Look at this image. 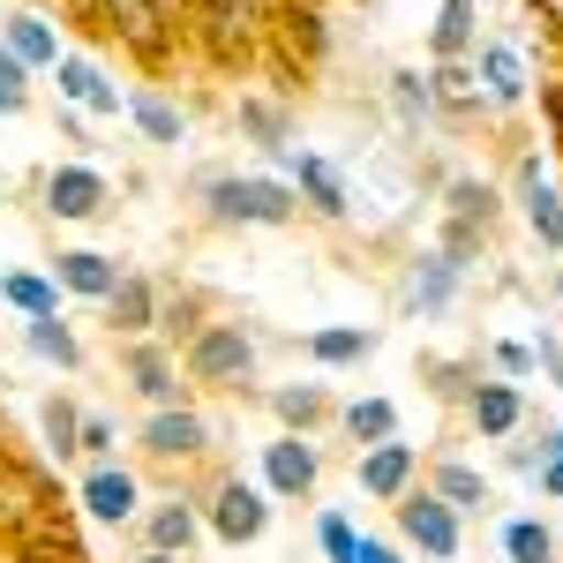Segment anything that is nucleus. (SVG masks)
I'll use <instances>...</instances> for the list:
<instances>
[{
	"mask_svg": "<svg viewBox=\"0 0 563 563\" xmlns=\"http://www.w3.org/2000/svg\"><path fill=\"white\" fill-rule=\"evenodd\" d=\"M76 15H84L90 31L121 38L143 68H166V60H174L180 23H174V8H166V0H76Z\"/></svg>",
	"mask_w": 563,
	"mask_h": 563,
	"instance_id": "1",
	"label": "nucleus"
},
{
	"mask_svg": "<svg viewBox=\"0 0 563 563\" xmlns=\"http://www.w3.org/2000/svg\"><path fill=\"white\" fill-rule=\"evenodd\" d=\"M301 211L278 174H211L203 180V218L211 225H286Z\"/></svg>",
	"mask_w": 563,
	"mask_h": 563,
	"instance_id": "2",
	"label": "nucleus"
},
{
	"mask_svg": "<svg viewBox=\"0 0 563 563\" xmlns=\"http://www.w3.org/2000/svg\"><path fill=\"white\" fill-rule=\"evenodd\" d=\"M180 368H188V384H203V390H249L256 384V339L241 323H203L180 346Z\"/></svg>",
	"mask_w": 563,
	"mask_h": 563,
	"instance_id": "3",
	"label": "nucleus"
},
{
	"mask_svg": "<svg viewBox=\"0 0 563 563\" xmlns=\"http://www.w3.org/2000/svg\"><path fill=\"white\" fill-rule=\"evenodd\" d=\"M398 533L435 563H451L459 549H466V526H459V511H451L435 488H406V496H398Z\"/></svg>",
	"mask_w": 563,
	"mask_h": 563,
	"instance_id": "4",
	"label": "nucleus"
},
{
	"mask_svg": "<svg viewBox=\"0 0 563 563\" xmlns=\"http://www.w3.org/2000/svg\"><path fill=\"white\" fill-rule=\"evenodd\" d=\"M121 376H129V390L151 413L180 406V353L166 339H121Z\"/></svg>",
	"mask_w": 563,
	"mask_h": 563,
	"instance_id": "5",
	"label": "nucleus"
},
{
	"mask_svg": "<svg viewBox=\"0 0 563 563\" xmlns=\"http://www.w3.org/2000/svg\"><path fill=\"white\" fill-rule=\"evenodd\" d=\"M278 166H286V188H294V203L316 218H346L353 211V196H346V174L331 166V158H316V151H278Z\"/></svg>",
	"mask_w": 563,
	"mask_h": 563,
	"instance_id": "6",
	"label": "nucleus"
},
{
	"mask_svg": "<svg viewBox=\"0 0 563 563\" xmlns=\"http://www.w3.org/2000/svg\"><path fill=\"white\" fill-rule=\"evenodd\" d=\"M135 443H143V459H151V466H188V459H203V451H211V421H203L196 406H166V413H151V421H143Z\"/></svg>",
	"mask_w": 563,
	"mask_h": 563,
	"instance_id": "7",
	"label": "nucleus"
},
{
	"mask_svg": "<svg viewBox=\"0 0 563 563\" xmlns=\"http://www.w3.org/2000/svg\"><path fill=\"white\" fill-rule=\"evenodd\" d=\"M353 481H361V496H376V504H398L413 481H421V443H368L361 459H353Z\"/></svg>",
	"mask_w": 563,
	"mask_h": 563,
	"instance_id": "8",
	"label": "nucleus"
},
{
	"mask_svg": "<svg viewBox=\"0 0 563 563\" xmlns=\"http://www.w3.org/2000/svg\"><path fill=\"white\" fill-rule=\"evenodd\" d=\"M519 211H526V225H533V241H541L549 256H563V188L549 180L541 151L519 158Z\"/></svg>",
	"mask_w": 563,
	"mask_h": 563,
	"instance_id": "9",
	"label": "nucleus"
},
{
	"mask_svg": "<svg viewBox=\"0 0 563 563\" xmlns=\"http://www.w3.org/2000/svg\"><path fill=\"white\" fill-rule=\"evenodd\" d=\"M263 526H271V496H263V488H249L241 474H225L211 488V533L241 549V541H256Z\"/></svg>",
	"mask_w": 563,
	"mask_h": 563,
	"instance_id": "10",
	"label": "nucleus"
},
{
	"mask_svg": "<svg viewBox=\"0 0 563 563\" xmlns=\"http://www.w3.org/2000/svg\"><path fill=\"white\" fill-rule=\"evenodd\" d=\"M263 31L286 45V60H301V68H316V60H323V45H331L323 0H271V23H263Z\"/></svg>",
	"mask_w": 563,
	"mask_h": 563,
	"instance_id": "11",
	"label": "nucleus"
},
{
	"mask_svg": "<svg viewBox=\"0 0 563 563\" xmlns=\"http://www.w3.org/2000/svg\"><path fill=\"white\" fill-rule=\"evenodd\" d=\"M53 84H60L68 106H84V113H98V121H121V113H129L121 84H106V68L84 60V53H60V60H53Z\"/></svg>",
	"mask_w": 563,
	"mask_h": 563,
	"instance_id": "12",
	"label": "nucleus"
},
{
	"mask_svg": "<svg viewBox=\"0 0 563 563\" xmlns=\"http://www.w3.org/2000/svg\"><path fill=\"white\" fill-rule=\"evenodd\" d=\"M76 504H84L98 526H129V519H143V488H135L129 466H90L84 488H76Z\"/></svg>",
	"mask_w": 563,
	"mask_h": 563,
	"instance_id": "13",
	"label": "nucleus"
},
{
	"mask_svg": "<svg viewBox=\"0 0 563 563\" xmlns=\"http://www.w3.org/2000/svg\"><path fill=\"white\" fill-rule=\"evenodd\" d=\"M316 474H323V459H316L308 435H278V443H263V488H271V496L301 504L308 488H316Z\"/></svg>",
	"mask_w": 563,
	"mask_h": 563,
	"instance_id": "14",
	"label": "nucleus"
},
{
	"mask_svg": "<svg viewBox=\"0 0 563 563\" xmlns=\"http://www.w3.org/2000/svg\"><path fill=\"white\" fill-rule=\"evenodd\" d=\"M474 76H481V98H488V106H519L526 84H533V76H526V53L511 38L474 45Z\"/></svg>",
	"mask_w": 563,
	"mask_h": 563,
	"instance_id": "15",
	"label": "nucleus"
},
{
	"mask_svg": "<svg viewBox=\"0 0 563 563\" xmlns=\"http://www.w3.org/2000/svg\"><path fill=\"white\" fill-rule=\"evenodd\" d=\"M106 196H113V188H106L98 166H53V174H45V211L53 218H98Z\"/></svg>",
	"mask_w": 563,
	"mask_h": 563,
	"instance_id": "16",
	"label": "nucleus"
},
{
	"mask_svg": "<svg viewBox=\"0 0 563 563\" xmlns=\"http://www.w3.org/2000/svg\"><path fill=\"white\" fill-rule=\"evenodd\" d=\"M106 323H113V339H151L158 331V286L121 271V286L106 294Z\"/></svg>",
	"mask_w": 563,
	"mask_h": 563,
	"instance_id": "17",
	"label": "nucleus"
},
{
	"mask_svg": "<svg viewBox=\"0 0 563 563\" xmlns=\"http://www.w3.org/2000/svg\"><path fill=\"white\" fill-rule=\"evenodd\" d=\"M53 286H60V294H84V301H106V294L121 286V263L98 256V249H60V256H53Z\"/></svg>",
	"mask_w": 563,
	"mask_h": 563,
	"instance_id": "18",
	"label": "nucleus"
},
{
	"mask_svg": "<svg viewBox=\"0 0 563 563\" xmlns=\"http://www.w3.org/2000/svg\"><path fill=\"white\" fill-rule=\"evenodd\" d=\"M233 129L249 135L256 151L278 158V151H294V106H286V98H241V106H233Z\"/></svg>",
	"mask_w": 563,
	"mask_h": 563,
	"instance_id": "19",
	"label": "nucleus"
},
{
	"mask_svg": "<svg viewBox=\"0 0 563 563\" xmlns=\"http://www.w3.org/2000/svg\"><path fill=\"white\" fill-rule=\"evenodd\" d=\"M203 533V511L188 504V496H166V504H151L143 511V549H166V556H188V541Z\"/></svg>",
	"mask_w": 563,
	"mask_h": 563,
	"instance_id": "20",
	"label": "nucleus"
},
{
	"mask_svg": "<svg viewBox=\"0 0 563 563\" xmlns=\"http://www.w3.org/2000/svg\"><path fill=\"white\" fill-rule=\"evenodd\" d=\"M459 278H466V271H459V263L451 256H413V271H406V308H421V316H443V308H451V294H459Z\"/></svg>",
	"mask_w": 563,
	"mask_h": 563,
	"instance_id": "21",
	"label": "nucleus"
},
{
	"mask_svg": "<svg viewBox=\"0 0 563 563\" xmlns=\"http://www.w3.org/2000/svg\"><path fill=\"white\" fill-rule=\"evenodd\" d=\"M466 421H474V435H511L526 421L519 384H488V376H481V384L466 390Z\"/></svg>",
	"mask_w": 563,
	"mask_h": 563,
	"instance_id": "22",
	"label": "nucleus"
},
{
	"mask_svg": "<svg viewBox=\"0 0 563 563\" xmlns=\"http://www.w3.org/2000/svg\"><path fill=\"white\" fill-rule=\"evenodd\" d=\"M0 45H8L23 68H53V60H60V31L45 23L38 8H15V15L0 23Z\"/></svg>",
	"mask_w": 563,
	"mask_h": 563,
	"instance_id": "23",
	"label": "nucleus"
},
{
	"mask_svg": "<svg viewBox=\"0 0 563 563\" xmlns=\"http://www.w3.org/2000/svg\"><path fill=\"white\" fill-rule=\"evenodd\" d=\"M429 45H435V60H474V45H481V0H443Z\"/></svg>",
	"mask_w": 563,
	"mask_h": 563,
	"instance_id": "24",
	"label": "nucleus"
},
{
	"mask_svg": "<svg viewBox=\"0 0 563 563\" xmlns=\"http://www.w3.org/2000/svg\"><path fill=\"white\" fill-rule=\"evenodd\" d=\"M429 90H435V113H481V106H488V98H481L474 60H435Z\"/></svg>",
	"mask_w": 563,
	"mask_h": 563,
	"instance_id": "25",
	"label": "nucleus"
},
{
	"mask_svg": "<svg viewBox=\"0 0 563 563\" xmlns=\"http://www.w3.org/2000/svg\"><path fill=\"white\" fill-rule=\"evenodd\" d=\"M429 488L459 511V519H466V511H488V481H481V466H466V459H435Z\"/></svg>",
	"mask_w": 563,
	"mask_h": 563,
	"instance_id": "26",
	"label": "nucleus"
},
{
	"mask_svg": "<svg viewBox=\"0 0 563 563\" xmlns=\"http://www.w3.org/2000/svg\"><path fill=\"white\" fill-rule=\"evenodd\" d=\"M376 353V331H361V323H323V331H308V361H323V368H353V361H368Z\"/></svg>",
	"mask_w": 563,
	"mask_h": 563,
	"instance_id": "27",
	"label": "nucleus"
},
{
	"mask_svg": "<svg viewBox=\"0 0 563 563\" xmlns=\"http://www.w3.org/2000/svg\"><path fill=\"white\" fill-rule=\"evenodd\" d=\"M271 413L286 421V435H308L323 413H331V390L323 384H278L271 390Z\"/></svg>",
	"mask_w": 563,
	"mask_h": 563,
	"instance_id": "28",
	"label": "nucleus"
},
{
	"mask_svg": "<svg viewBox=\"0 0 563 563\" xmlns=\"http://www.w3.org/2000/svg\"><path fill=\"white\" fill-rule=\"evenodd\" d=\"M0 301L31 323V316H60V286H53L45 271H8V278H0Z\"/></svg>",
	"mask_w": 563,
	"mask_h": 563,
	"instance_id": "29",
	"label": "nucleus"
},
{
	"mask_svg": "<svg viewBox=\"0 0 563 563\" xmlns=\"http://www.w3.org/2000/svg\"><path fill=\"white\" fill-rule=\"evenodd\" d=\"M129 121L151 135V143H180V135H188V113H180L166 90H135V98H129Z\"/></svg>",
	"mask_w": 563,
	"mask_h": 563,
	"instance_id": "30",
	"label": "nucleus"
},
{
	"mask_svg": "<svg viewBox=\"0 0 563 563\" xmlns=\"http://www.w3.org/2000/svg\"><path fill=\"white\" fill-rule=\"evenodd\" d=\"M443 211L459 218V225H481V233H488V225H496V188L474 180V174H459L451 188H443Z\"/></svg>",
	"mask_w": 563,
	"mask_h": 563,
	"instance_id": "31",
	"label": "nucleus"
},
{
	"mask_svg": "<svg viewBox=\"0 0 563 563\" xmlns=\"http://www.w3.org/2000/svg\"><path fill=\"white\" fill-rule=\"evenodd\" d=\"M339 421H346V435L368 451V443H390V435H398V406H390V398H353Z\"/></svg>",
	"mask_w": 563,
	"mask_h": 563,
	"instance_id": "32",
	"label": "nucleus"
},
{
	"mask_svg": "<svg viewBox=\"0 0 563 563\" xmlns=\"http://www.w3.org/2000/svg\"><path fill=\"white\" fill-rule=\"evenodd\" d=\"M23 339H31V353H38V361H53V368H76V361H84L76 331H68L60 316H31V323H23Z\"/></svg>",
	"mask_w": 563,
	"mask_h": 563,
	"instance_id": "33",
	"label": "nucleus"
},
{
	"mask_svg": "<svg viewBox=\"0 0 563 563\" xmlns=\"http://www.w3.org/2000/svg\"><path fill=\"white\" fill-rule=\"evenodd\" d=\"M45 443H53V459H84V406L76 398H45Z\"/></svg>",
	"mask_w": 563,
	"mask_h": 563,
	"instance_id": "34",
	"label": "nucleus"
},
{
	"mask_svg": "<svg viewBox=\"0 0 563 563\" xmlns=\"http://www.w3.org/2000/svg\"><path fill=\"white\" fill-rule=\"evenodd\" d=\"M203 323H211V316H203V301H196V294H158V331H151V339H174V346H188Z\"/></svg>",
	"mask_w": 563,
	"mask_h": 563,
	"instance_id": "35",
	"label": "nucleus"
},
{
	"mask_svg": "<svg viewBox=\"0 0 563 563\" xmlns=\"http://www.w3.org/2000/svg\"><path fill=\"white\" fill-rule=\"evenodd\" d=\"M390 113H398L406 129H421V121L435 113V90H429L421 68H398V76H390Z\"/></svg>",
	"mask_w": 563,
	"mask_h": 563,
	"instance_id": "36",
	"label": "nucleus"
},
{
	"mask_svg": "<svg viewBox=\"0 0 563 563\" xmlns=\"http://www.w3.org/2000/svg\"><path fill=\"white\" fill-rule=\"evenodd\" d=\"M504 556L511 563H556V533L541 519H511L504 526Z\"/></svg>",
	"mask_w": 563,
	"mask_h": 563,
	"instance_id": "37",
	"label": "nucleus"
},
{
	"mask_svg": "<svg viewBox=\"0 0 563 563\" xmlns=\"http://www.w3.org/2000/svg\"><path fill=\"white\" fill-rule=\"evenodd\" d=\"M421 384H435L443 398H466V390L481 384V361H435L429 353V361H421Z\"/></svg>",
	"mask_w": 563,
	"mask_h": 563,
	"instance_id": "38",
	"label": "nucleus"
},
{
	"mask_svg": "<svg viewBox=\"0 0 563 563\" xmlns=\"http://www.w3.org/2000/svg\"><path fill=\"white\" fill-rule=\"evenodd\" d=\"M316 549H323V563H353L361 556V533H353L339 511H323V519H316Z\"/></svg>",
	"mask_w": 563,
	"mask_h": 563,
	"instance_id": "39",
	"label": "nucleus"
},
{
	"mask_svg": "<svg viewBox=\"0 0 563 563\" xmlns=\"http://www.w3.org/2000/svg\"><path fill=\"white\" fill-rule=\"evenodd\" d=\"M15 556H23V563H90L68 533H23V541H15Z\"/></svg>",
	"mask_w": 563,
	"mask_h": 563,
	"instance_id": "40",
	"label": "nucleus"
},
{
	"mask_svg": "<svg viewBox=\"0 0 563 563\" xmlns=\"http://www.w3.org/2000/svg\"><path fill=\"white\" fill-rule=\"evenodd\" d=\"M435 256H451L459 271H474V263H481V225H459V218H443V241H435Z\"/></svg>",
	"mask_w": 563,
	"mask_h": 563,
	"instance_id": "41",
	"label": "nucleus"
},
{
	"mask_svg": "<svg viewBox=\"0 0 563 563\" xmlns=\"http://www.w3.org/2000/svg\"><path fill=\"white\" fill-rule=\"evenodd\" d=\"M23 106H31V68L0 45V113H23Z\"/></svg>",
	"mask_w": 563,
	"mask_h": 563,
	"instance_id": "42",
	"label": "nucleus"
},
{
	"mask_svg": "<svg viewBox=\"0 0 563 563\" xmlns=\"http://www.w3.org/2000/svg\"><path fill=\"white\" fill-rule=\"evenodd\" d=\"M488 361H496V376H504V384H526V376H533V346H526V339H496Z\"/></svg>",
	"mask_w": 563,
	"mask_h": 563,
	"instance_id": "43",
	"label": "nucleus"
},
{
	"mask_svg": "<svg viewBox=\"0 0 563 563\" xmlns=\"http://www.w3.org/2000/svg\"><path fill=\"white\" fill-rule=\"evenodd\" d=\"M84 459L90 466H113V421L106 413H84Z\"/></svg>",
	"mask_w": 563,
	"mask_h": 563,
	"instance_id": "44",
	"label": "nucleus"
},
{
	"mask_svg": "<svg viewBox=\"0 0 563 563\" xmlns=\"http://www.w3.org/2000/svg\"><path fill=\"white\" fill-rule=\"evenodd\" d=\"M533 368H541V376H556V384H563V346H556V339H533Z\"/></svg>",
	"mask_w": 563,
	"mask_h": 563,
	"instance_id": "45",
	"label": "nucleus"
},
{
	"mask_svg": "<svg viewBox=\"0 0 563 563\" xmlns=\"http://www.w3.org/2000/svg\"><path fill=\"white\" fill-rule=\"evenodd\" d=\"M353 563H406V556H398L390 541H376V533H361V556H353Z\"/></svg>",
	"mask_w": 563,
	"mask_h": 563,
	"instance_id": "46",
	"label": "nucleus"
},
{
	"mask_svg": "<svg viewBox=\"0 0 563 563\" xmlns=\"http://www.w3.org/2000/svg\"><path fill=\"white\" fill-rule=\"evenodd\" d=\"M533 474H541V496H556V504H563V459H541Z\"/></svg>",
	"mask_w": 563,
	"mask_h": 563,
	"instance_id": "47",
	"label": "nucleus"
},
{
	"mask_svg": "<svg viewBox=\"0 0 563 563\" xmlns=\"http://www.w3.org/2000/svg\"><path fill=\"white\" fill-rule=\"evenodd\" d=\"M549 129H556V151H563V76L549 84Z\"/></svg>",
	"mask_w": 563,
	"mask_h": 563,
	"instance_id": "48",
	"label": "nucleus"
},
{
	"mask_svg": "<svg viewBox=\"0 0 563 563\" xmlns=\"http://www.w3.org/2000/svg\"><path fill=\"white\" fill-rule=\"evenodd\" d=\"M541 459H563V421H556V429H541Z\"/></svg>",
	"mask_w": 563,
	"mask_h": 563,
	"instance_id": "49",
	"label": "nucleus"
},
{
	"mask_svg": "<svg viewBox=\"0 0 563 563\" xmlns=\"http://www.w3.org/2000/svg\"><path fill=\"white\" fill-rule=\"evenodd\" d=\"M135 563H180V556H166V549H143V556H135Z\"/></svg>",
	"mask_w": 563,
	"mask_h": 563,
	"instance_id": "50",
	"label": "nucleus"
},
{
	"mask_svg": "<svg viewBox=\"0 0 563 563\" xmlns=\"http://www.w3.org/2000/svg\"><path fill=\"white\" fill-rule=\"evenodd\" d=\"M541 8H563V0H541Z\"/></svg>",
	"mask_w": 563,
	"mask_h": 563,
	"instance_id": "51",
	"label": "nucleus"
},
{
	"mask_svg": "<svg viewBox=\"0 0 563 563\" xmlns=\"http://www.w3.org/2000/svg\"><path fill=\"white\" fill-rule=\"evenodd\" d=\"M166 8H180V0H166Z\"/></svg>",
	"mask_w": 563,
	"mask_h": 563,
	"instance_id": "52",
	"label": "nucleus"
}]
</instances>
